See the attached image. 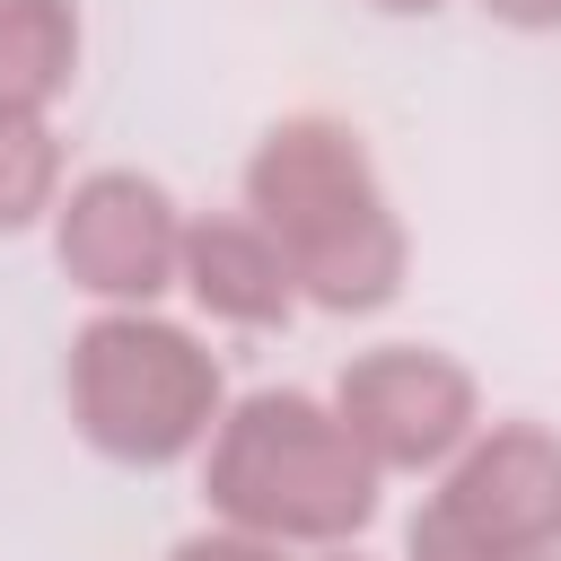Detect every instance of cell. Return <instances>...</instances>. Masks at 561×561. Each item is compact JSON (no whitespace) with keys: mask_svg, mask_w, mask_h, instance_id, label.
I'll return each mask as SVG.
<instances>
[{"mask_svg":"<svg viewBox=\"0 0 561 561\" xmlns=\"http://www.w3.org/2000/svg\"><path fill=\"white\" fill-rule=\"evenodd\" d=\"M79 394H88V430L123 456H175L202 430L210 377L175 333H140V324H105L88 333L79 359Z\"/></svg>","mask_w":561,"mask_h":561,"instance_id":"obj_1","label":"cell"},{"mask_svg":"<svg viewBox=\"0 0 561 561\" xmlns=\"http://www.w3.org/2000/svg\"><path fill=\"white\" fill-rule=\"evenodd\" d=\"M245 421H254V430L237 438V465H228L237 508L280 517V526H342V517L368 508L359 465L333 456V438L316 430L307 403H254Z\"/></svg>","mask_w":561,"mask_h":561,"instance_id":"obj_2","label":"cell"},{"mask_svg":"<svg viewBox=\"0 0 561 561\" xmlns=\"http://www.w3.org/2000/svg\"><path fill=\"white\" fill-rule=\"evenodd\" d=\"M61 245H70V263H79L96 289H149V280L167 272V202H158L149 184L105 175V184L79 193Z\"/></svg>","mask_w":561,"mask_h":561,"instance_id":"obj_3","label":"cell"},{"mask_svg":"<svg viewBox=\"0 0 561 561\" xmlns=\"http://www.w3.org/2000/svg\"><path fill=\"white\" fill-rule=\"evenodd\" d=\"M351 421L377 430L386 456H430V447L456 438L465 386H456L447 368H430V359H368L359 386H351Z\"/></svg>","mask_w":561,"mask_h":561,"instance_id":"obj_4","label":"cell"},{"mask_svg":"<svg viewBox=\"0 0 561 561\" xmlns=\"http://www.w3.org/2000/svg\"><path fill=\"white\" fill-rule=\"evenodd\" d=\"M61 9L53 0H0V105H26L61 79Z\"/></svg>","mask_w":561,"mask_h":561,"instance_id":"obj_5","label":"cell"},{"mask_svg":"<svg viewBox=\"0 0 561 561\" xmlns=\"http://www.w3.org/2000/svg\"><path fill=\"white\" fill-rule=\"evenodd\" d=\"M193 254H202V298H219L228 316H272L280 307V263L263 245H245L237 228H210Z\"/></svg>","mask_w":561,"mask_h":561,"instance_id":"obj_6","label":"cell"},{"mask_svg":"<svg viewBox=\"0 0 561 561\" xmlns=\"http://www.w3.org/2000/svg\"><path fill=\"white\" fill-rule=\"evenodd\" d=\"M508 18H561V0H500Z\"/></svg>","mask_w":561,"mask_h":561,"instance_id":"obj_7","label":"cell"},{"mask_svg":"<svg viewBox=\"0 0 561 561\" xmlns=\"http://www.w3.org/2000/svg\"><path fill=\"white\" fill-rule=\"evenodd\" d=\"M184 561H254V552H184Z\"/></svg>","mask_w":561,"mask_h":561,"instance_id":"obj_8","label":"cell"}]
</instances>
